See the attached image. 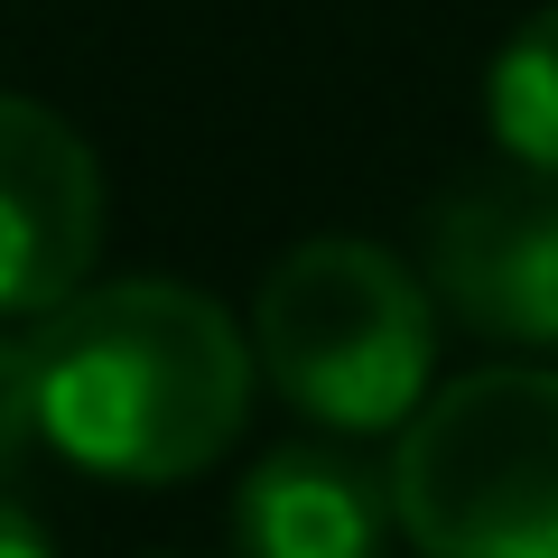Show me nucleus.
Returning <instances> with one entry per match:
<instances>
[{"instance_id": "nucleus-1", "label": "nucleus", "mask_w": 558, "mask_h": 558, "mask_svg": "<svg viewBox=\"0 0 558 558\" xmlns=\"http://www.w3.org/2000/svg\"><path fill=\"white\" fill-rule=\"evenodd\" d=\"M38 447L112 484H186L242 438L252 344L186 279H102L28 317Z\"/></svg>"}, {"instance_id": "nucleus-2", "label": "nucleus", "mask_w": 558, "mask_h": 558, "mask_svg": "<svg viewBox=\"0 0 558 558\" xmlns=\"http://www.w3.org/2000/svg\"><path fill=\"white\" fill-rule=\"evenodd\" d=\"M252 363L299 418L336 438H373L428 400L438 381V299L381 242L317 233L279 252L252 307Z\"/></svg>"}, {"instance_id": "nucleus-3", "label": "nucleus", "mask_w": 558, "mask_h": 558, "mask_svg": "<svg viewBox=\"0 0 558 558\" xmlns=\"http://www.w3.org/2000/svg\"><path fill=\"white\" fill-rule=\"evenodd\" d=\"M391 521L418 558H558V373L428 381L400 418Z\"/></svg>"}, {"instance_id": "nucleus-4", "label": "nucleus", "mask_w": 558, "mask_h": 558, "mask_svg": "<svg viewBox=\"0 0 558 558\" xmlns=\"http://www.w3.org/2000/svg\"><path fill=\"white\" fill-rule=\"evenodd\" d=\"M428 299L494 344H558V178L512 168L428 215Z\"/></svg>"}, {"instance_id": "nucleus-5", "label": "nucleus", "mask_w": 558, "mask_h": 558, "mask_svg": "<svg viewBox=\"0 0 558 558\" xmlns=\"http://www.w3.org/2000/svg\"><path fill=\"white\" fill-rule=\"evenodd\" d=\"M102 252V168L75 121L0 94V326H28L84 289Z\"/></svg>"}, {"instance_id": "nucleus-6", "label": "nucleus", "mask_w": 558, "mask_h": 558, "mask_svg": "<svg viewBox=\"0 0 558 558\" xmlns=\"http://www.w3.org/2000/svg\"><path fill=\"white\" fill-rule=\"evenodd\" d=\"M391 475L354 447H279L233 494V558H391Z\"/></svg>"}, {"instance_id": "nucleus-7", "label": "nucleus", "mask_w": 558, "mask_h": 558, "mask_svg": "<svg viewBox=\"0 0 558 558\" xmlns=\"http://www.w3.org/2000/svg\"><path fill=\"white\" fill-rule=\"evenodd\" d=\"M484 121H494L502 159L558 178V0L502 38L494 75H484Z\"/></svg>"}, {"instance_id": "nucleus-8", "label": "nucleus", "mask_w": 558, "mask_h": 558, "mask_svg": "<svg viewBox=\"0 0 558 558\" xmlns=\"http://www.w3.org/2000/svg\"><path fill=\"white\" fill-rule=\"evenodd\" d=\"M38 447V400H28V326H0V484Z\"/></svg>"}, {"instance_id": "nucleus-9", "label": "nucleus", "mask_w": 558, "mask_h": 558, "mask_svg": "<svg viewBox=\"0 0 558 558\" xmlns=\"http://www.w3.org/2000/svg\"><path fill=\"white\" fill-rule=\"evenodd\" d=\"M0 558H57V539H47L38 521L10 502V484H0Z\"/></svg>"}]
</instances>
